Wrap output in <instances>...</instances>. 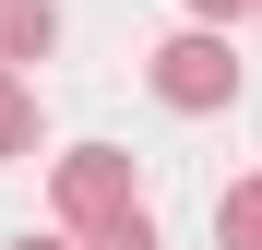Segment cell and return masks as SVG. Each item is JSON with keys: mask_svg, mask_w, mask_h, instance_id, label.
Returning a JSON list of instances; mask_svg holds the SVG:
<instances>
[{"mask_svg": "<svg viewBox=\"0 0 262 250\" xmlns=\"http://www.w3.org/2000/svg\"><path fill=\"white\" fill-rule=\"evenodd\" d=\"M143 83H155L179 119H214V107H238V48H227L214 24H179V36L143 60Z\"/></svg>", "mask_w": 262, "mask_h": 250, "instance_id": "1", "label": "cell"}, {"mask_svg": "<svg viewBox=\"0 0 262 250\" xmlns=\"http://www.w3.org/2000/svg\"><path fill=\"white\" fill-rule=\"evenodd\" d=\"M48 202H60V238H96V226H119L131 202H143V179H131L119 143H72L48 167Z\"/></svg>", "mask_w": 262, "mask_h": 250, "instance_id": "2", "label": "cell"}, {"mask_svg": "<svg viewBox=\"0 0 262 250\" xmlns=\"http://www.w3.org/2000/svg\"><path fill=\"white\" fill-rule=\"evenodd\" d=\"M60 48V0H0V72H36Z\"/></svg>", "mask_w": 262, "mask_h": 250, "instance_id": "3", "label": "cell"}, {"mask_svg": "<svg viewBox=\"0 0 262 250\" xmlns=\"http://www.w3.org/2000/svg\"><path fill=\"white\" fill-rule=\"evenodd\" d=\"M214 250H262V179H227V191H214Z\"/></svg>", "mask_w": 262, "mask_h": 250, "instance_id": "4", "label": "cell"}, {"mask_svg": "<svg viewBox=\"0 0 262 250\" xmlns=\"http://www.w3.org/2000/svg\"><path fill=\"white\" fill-rule=\"evenodd\" d=\"M0 155H36V83L0 72Z\"/></svg>", "mask_w": 262, "mask_h": 250, "instance_id": "5", "label": "cell"}, {"mask_svg": "<svg viewBox=\"0 0 262 250\" xmlns=\"http://www.w3.org/2000/svg\"><path fill=\"white\" fill-rule=\"evenodd\" d=\"M83 250H167V238H155V215H143V202H131V215H119V226H96Z\"/></svg>", "mask_w": 262, "mask_h": 250, "instance_id": "6", "label": "cell"}, {"mask_svg": "<svg viewBox=\"0 0 262 250\" xmlns=\"http://www.w3.org/2000/svg\"><path fill=\"white\" fill-rule=\"evenodd\" d=\"M238 12H262V0H191V24H214V36H227Z\"/></svg>", "mask_w": 262, "mask_h": 250, "instance_id": "7", "label": "cell"}, {"mask_svg": "<svg viewBox=\"0 0 262 250\" xmlns=\"http://www.w3.org/2000/svg\"><path fill=\"white\" fill-rule=\"evenodd\" d=\"M12 250H83V238H12Z\"/></svg>", "mask_w": 262, "mask_h": 250, "instance_id": "8", "label": "cell"}]
</instances>
